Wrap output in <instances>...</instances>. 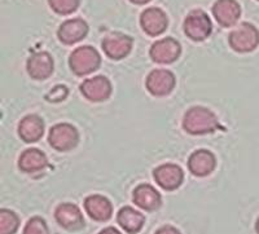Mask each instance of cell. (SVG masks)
Returning a JSON list of instances; mask_svg holds the SVG:
<instances>
[{"label":"cell","mask_w":259,"mask_h":234,"mask_svg":"<svg viewBox=\"0 0 259 234\" xmlns=\"http://www.w3.org/2000/svg\"><path fill=\"white\" fill-rule=\"evenodd\" d=\"M255 230H256V233L259 234V217H258V220H256V224H255Z\"/></svg>","instance_id":"29"},{"label":"cell","mask_w":259,"mask_h":234,"mask_svg":"<svg viewBox=\"0 0 259 234\" xmlns=\"http://www.w3.org/2000/svg\"><path fill=\"white\" fill-rule=\"evenodd\" d=\"M258 2H259V0H258Z\"/></svg>","instance_id":"30"},{"label":"cell","mask_w":259,"mask_h":234,"mask_svg":"<svg viewBox=\"0 0 259 234\" xmlns=\"http://www.w3.org/2000/svg\"><path fill=\"white\" fill-rule=\"evenodd\" d=\"M134 203L139 208L144 211L153 212L157 211L162 205V197L158 192L149 184H142L136 186L133 194Z\"/></svg>","instance_id":"18"},{"label":"cell","mask_w":259,"mask_h":234,"mask_svg":"<svg viewBox=\"0 0 259 234\" xmlns=\"http://www.w3.org/2000/svg\"><path fill=\"white\" fill-rule=\"evenodd\" d=\"M184 32L189 39L194 41L206 40L212 31L211 20L201 9H194L187 16L184 21Z\"/></svg>","instance_id":"4"},{"label":"cell","mask_w":259,"mask_h":234,"mask_svg":"<svg viewBox=\"0 0 259 234\" xmlns=\"http://www.w3.org/2000/svg\"><path fill=\"white\" fill-rule=\"evenodd\" d=\"M175 75L165 69H157L147 76L145 87L150 95L156 97L167 96L175 87Z\"/></svg>","instance_id":"8"},{"label":"cell","mask_w":259,"mask_h":234,"mask_svg":"<svg viewBox=\"0 0 259 234\" xmlns=\"http://www.w3.org/2000/svg\"><path fill=\"white\" fill-rule=\"evenodd\" d=\"M80 92L92 103H101L112 95V83L104 75L94 76L80 84Z\"/></svg>","instance_id":"10"},{"label":"cell","mask_w":259,"mask_h":234,"mask_svg":"<svg viewBox=\"0 0 259 234\" xmlns=\"http://www.w3.org/2000/svg\"><path fill=\"white\" fill-rule=\"evenodd\" d=\"M212 15L221 26L232 27L241 17V7L236 0H218L212 6Z\"/></svg>","instance_id":"14"},{"label":"cell","mask_w":259,"mask_h":234,"mask_svg":"<svg viewBox=\"0 0 259 234\" xmlns=\"http://www.w3.org/2000/svg\"><path fill=\"white\" fill-rule=\"evenodd\" d=\"M48 166L47 155L36 148L26 149L20 157L18 167L22 172L34 173L45 170Z\"/></svg>","instance_id":"21"},{"label":"cell","mask_w":259,"mask_h":234,"mask_svg":"<svg viewBox=\"0 0 259 234\" xmlns=\"http://www.w3.org/2000/svg\"><path fill=\"white\" fill-rule=\"evenodd\" d=\"M117 222L128 234H138L145 224V217L135 208L126 206L118 211Z\"/></svg>","instance_id":"20"},{"label":"cell","mask_w":259,"mask_h":234,"mask_svg":"<svg viewBox=\"0 0 259 234\" xmlns=\"http://www.w3.org/2000/svg\"><path fill=\"white\" fill-rule=\"evenodd\" d=\"M83 206H84L87 215L95 221H108L113 216L112 202L106 197L100 196V194L87 197L83 202Z\"/></svg>","instance_id":"17"},{"label":"cell","mask_w":259,"mask_h":234,"mask_svg":"<svg viewBox=\"0 0 259 234\" xmlns=\"http://www.w3.org/2000/svg\"><path fill=\"white\" fill-rule=\"evenodd\" d=\"M182 47L179 41L174 38H163L161 40H157L149 50L150 59L157 64L167 65L172 64L180 57Z\"/></svg>","instance_id":"9"},{"label":"cell","mask_w":259,"mask_h":234,"mask_svg":"<svg viewBox=\"0 0 259 234\" xmlns=\"http://www.w3.org/2000/svg\"><path fill=\"white\" fill-rule=\"evenodd\" d=\"M153 177L157 184L166 192L177 191L183 184L184 172L179 166L174 163L162 164L153 171Z\"/></svg>","instance_id":"11"},{"label":"cell","mask_w":259,"mask_h":234,"mask_svg":"<svg viewBox=\"0 0 259 234\" xmlns=\"http://www.w3.org/2000/svg\"><path fill=\"white\" fill-rule=\"evenodd\" d=\"M55 219L61 228L68 231H79L85 226L82 211L73 203H61L57 206L55 211Z\"/></svg>","instance_id":"7"},{"label":"cell","mask_w":259,"mask_h":234,"mask_svg":"<svg viewBox=\"0 0 259 234\" xmlns=\"http://www.w3.org/2000/svg\"><path fill=\"white\" fill-rule=\"evenodd\" d=\"M69 95V89L65 85H56L53 87L47 95H46V100L50 103H61L64 101Z\"/></svg>","instance_id":"25"},{"label":"cell","mask_w":259,"mask_h":234,"mask_svg":"<svg viewBox=\"0 0 259 234\" xmlns=\"http://www.w3.org/2000/svg\"><path fill=\"white\" fill-rule=\"evenodd\" d=\"M26 69L32 79L45 80L52 75L55 70V62L52 56L48 52H36L31 55L27 60Z\"/></svg>","instance_id":"13"},{"label":"cell","mask_w":259,"mask_h":234,"mask_svg":"<svg viewBox=\"0 0 259 234\" xmlns=\"http://www.w3.org/2000/svg\"><path fill=\"white\" fill-rule=\"evenodd\" d=\"M18 135L25 143H36L45 135V122L38 115H26L18 124Z\"/></svg>","instance_id":"19"},{"label":"cell","mask_w":259,"mask_h":234,"mask_svg":"<svg viewBox=\"0 0 259 234\" xmlns=\"http://www.w3.org/2000/svg\"><path fill=\"white\" fill-rule=\"evenodd\" d=\"M101 57L96 50L91 45H83L77 48L70 55L69 65L75 75L85 76L92 74L100 68Z\"/></svg>","instance_id":"2"},{"label":"cell","mask_w":259,"mask_h":234,"mask_svg":"<svg viewBox=\"0 0 259 234\" xmlns=\"http://www.w3.org/2000/svg\"><path fill=\"white\" fill-rule=\"evenodd\" d=\"M87 34H89V25L82 18L65 21L57 31L59 40L65 45H73V44L83 40Z\"/></svg>","instance_id":"15"},{"label":"cell","mask_w":259,"mask_h":234,"mask_svg":"<svg viewBox=\"0 0 259 234\" xmlns=\"http://www.w3.org/2000/svg\"><path fill=\"white\" fill-rule=\"evenodd\" d=\"M20 228V217L16 212L3 208L0 212V234H16Z\"/></svg>","instance_id":"22"},{"label":"cell","mask_w":259,"mask_h":234,"mask_svg":"<svg viewBox=\"0 0 259 234\" xmlns=\"http://www.w3.org/2000/svg\"><path fill=\"white\" fill-rule=\"evenodd\" d=\"M217 167L215 155L210 150L200 149L191 154L188 159V170L193 176L206 177Z\"/></svg>","instance_id":"16"},{"label":"cell","mask_w":259,"mask_h":234,"mask_svg":"<svg viewBox=\"0 0 259 234\" xmlns=\"http://www.w3.org/2000/svg\"><path fill=\"white\" fill-rule=\"evenodd\" d=\"M133 4H138V6H144V4H148L152 0H130Z\"/></svg>","instance_id":"28"},{"label":"cell","mask_w":259,"mask_h":234,"mask_svg":"<svg viewBox=\"0 0 259 234\" xmlns=\"http://www.w3.org/2000/svg\"><path fill=\"white\" fill-rule=\"evenodd\" d=\"M22 234H50V229H48L47 222H46L45 219L34 216L26 222Z\"/></svg>","instance_id":"24"},{"label":"cell","mask_w":259,"mask_h":234,"mask_svg":"<svg viewBox=\"0 0 259 234\" xmlns=\"http://www.w3.org/2000/svg\"><path fill=\"white\" fill-rule=\"evenodd\" d=\"M99 234H122V233L118 230V229L113 228V226H109V228L103 229V230H101Z\"/></svg>","instance_id":"27"},{"label":"cell","mask_w":259,"mask_h":234,"mask_svg":"<svg viewBox=\"0 0 259 234\" xmlns=\"http://www.w3.org/2000/svg\"><path fill=\"white\" fill-rule=\"evenodd\" d=\"M48 141L51 147L57 152H69L78 145L79 133L71 124L59 123L51 128Z\"/></svg>","instance_id":"5"},{"label":"cell","mask_w":259,"mask_h":234,"mask_svg":"<svg viewBox=\"0 0 259 234\" xmlns=\"http://www.w3.org/2000/svg\"><path fill=\"white\" fill-rule=\"evenodd\" d=\"M154 234H180V231L178 230L175 226L165 225V226H162V228H159Z\"/></svg>","instance_id":"26"},{"label":"cell","mask_w":259,"mask_h":234,"mask_svg":"<svg viewBox=\"0 0 259 234\" xmlns=\"http://www.w3.org/2000/svg\"><path fill=\"white\" fill-rule=\"evenodd\" d=\"M183 127L191 135H206L219 128V122L211 110L203 106H194L184 115Z\"/></svg>","instance_id":"1"},{"label":"cell","mask_w":259,"mask_h":234,"mask_svg":"<svg viewBox=\"0 0 259 234\" xmlns=\"http://www.w3.org/2000/svg\"><path fill=\"white\" fill-rule=\"evenodd\" d=\"M231 48L239 53L253 52L259 45V31L254 25L244 22L233 30L228 38Z\"/></svg>","instance_id":"3"},{"label":"cell","mask_w":259,"mask_h":234,"mask_svg":"<svg viewBox=\"0 0 259 234\" xmlns=\"http://www.w3.org/2000/svg\"><path fill=\"white\" fill-rule=\"evenodd\" d=\"M140 25L144 32L149 36L161 35L167 30L168 18L162 9L152 7L145 9L140 16Z\"/></svg>","instance_id":"12"},{"label":"cell","mask_w":259,"mask_h":234,"mask_svg":"<svg viewBox=\"0 0 259 234\" xmlns=\"http://www.w3.org/2000/svg\"><path fill=\"white\" fill-rule=\"evenodd\" d=\"M51 9L60 16L71 15L78 9L80 0H48Z\"/></svg>","instance_id":"23"},{"label":"cell","mask_w":259,"mask_h":234,"mask_svg":"<svg viewBox=\"0 0 259 234\" xmlns=\"http://www.w3.org/2000/svg\"><path fill=\"white\" fill-rule=\"evenodd\" d=\"M134 40L131 36L124 35L122 32H109L105 38L103 39V51L109 59L122 60L133 50Z\"/></svg>","instance_id":"6"}]
</instances>
